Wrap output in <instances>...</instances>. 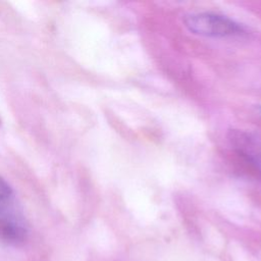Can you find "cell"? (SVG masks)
<instances>
[{
  "mask_svg": "<svg viewBox=\"0 0 261 261\" xmlns=\"http://www.w3.org/2000/svg\"><path fill=\"white\" fill-rule=\"evenodd\" d=\"M184 22L191 33L203 37L225 38L241 36L245 33L240 23L224 15L212 12H198L186 15Z\"/></svg>",
  "mask_w": 261,
  "mask_h": 261,
  "instance_id": "cell-1",
  "label": "cell"
},
{
  "mask_svg": "<svg viewBox=\"0 0 261 261\" xmlns=\"http://www.w3.org/2000/svg\"><path fill=\"white\" fill-rule=\"evenodd\" d=\"M27 227L16 207L13 192L0 177V239L17 243L23 241Z\"/></svg>",
  "mask_w": 261,
  "mask_h": 261,
  "instance_id": "cell-2",
  "label": "cell"
},
{
  "mask_svg": "<svg viewBox=\"0 0 261 261\" xmlns=\"http://www.w3.org/2000/svg\"><path fill=\"white\" fill-rule=\"evenodd\" d=\"M229 141L234 150L261 176V135L234 129L230 132Z\"/></svg>",
  "mask_w": 261,
  "mask_h": 261,
  "instance_id": "cell-3",
  "label": "cell"
}]
</instances>
